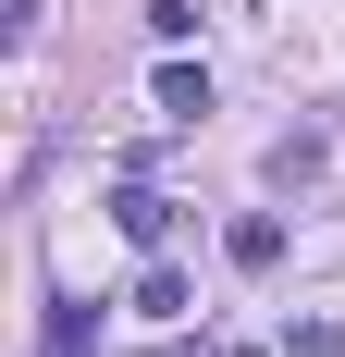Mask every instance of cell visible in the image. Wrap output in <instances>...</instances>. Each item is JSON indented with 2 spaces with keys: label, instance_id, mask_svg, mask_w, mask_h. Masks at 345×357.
Masks as SVG:
<instances>
[{
  "label": "cell",
  "instance_id": "1",
  "mask_svg": "<svg viewBox=\"0 0 345 357\" xmlns=\"http://www.w3.org/2000/svg\"><path fill=\"white\" fill-rule=\"evenodd\" d=\"M111 222H124L136 247H172V197H161L148 173H124V197H111Z\"/></svg>",
  "mask_w": 345,
  "mask_h": 357
},
{
  "label": "cell",
  "instance_id": "2",
  "mask_svg": "<svg viewBox=\"0 0 345 357\" xmlns=\"http://www.w3.org/2000/svg\"><path fill=\"white\" fill-rule=\"evenodd\" d=\"M124 308H136V321H185V271L148 247V271H136V296H124Z\"/></svg>",
  "mask_w": 345,
  "mask_h": 357
},
{
  "label": "cell",
  "instance_id": "3",
  "mask_svg": "<svg viewBox=\"0 0 345 357\" xmlns=\"http://www.w3.org/2000/svg\"><path fill=\"white\" fill-rule=\"evenodd\" d=\"M222 259H235V271H284V222H272V210H247L235 234H222Z\"/></svg>",
  "mask_w": 345,
  "mask_h": 357
},
{
  "label": "cell",
  "instance_id": "4",
  "mask_svg": "<svg viewBox=\"0 0 345 357\" xmlns=\"http://www.w3.org/2000/svg\"><path fill=\"white\" fill-rule=\"evenodd\" d=\"M161 123H210V74L198 62H161Z\"/></svg>",
  "mask_w": 345,
  "mask_h": 357
},
{
  "label": "cell",
  "instance_id": "5",
  "mask_svg": "<svg viewBox=\"0 0 345 357\" xmlns=\"http://www.w3.org/2000/svg\"><path fill=\"white\" fill-rule=\"evenodd\" d=\"M87 333H99V321H87V296H50V321H37V345H50V357H87Z\"/></svg>",
  "mask_w": 345,
  "mask_h": 357
},
{
  "label": "cell",
  "instance_id": "6",
  "mask_svg": "<svg viewBox=\"0 0 345 357\" xmlns=\"http://www.w3.org/2000/svg\"><path fill=\"white\" fill-rule=\"evenodd\" d=\"M272 185H284V197H296V185H321V136H309V123H296V136H272Z\"/></svg>",
  "mask_w": 345,
  "mask_h": 357
},
{
  "label": "cell",
  "instance_id": "7",
  "mask_svg": "<svg viewBox=\"0 0 345 357\" xmlns=\"http://www.w3.org/2000/svg\"><path fill=\"white\" fill-rule=\"evenodd\" d=\"M284 357H345V321H296V333H284Z\"/></svg>",
  "mask_w": 345,
  "mask_h": 357
},
{
  "label": "cell",
  "instance_id": "8",
  "mask_svg": "<svg viewBox=\"0 0 345 357\" xmlns=\"http://www.w3.org/2000/svg\"><path fill=\"white\" fill-rule=\"evenodd\" d=\"M210 357H259V345H210Z\"/></svg>",
  "mask_w": 345,
  "mask_h": 357
}]
</instances>
